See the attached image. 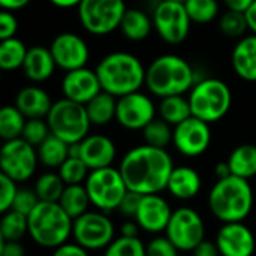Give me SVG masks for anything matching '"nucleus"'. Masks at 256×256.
<instances>
[{
    "label": "nucleus",
    "mask_w": 256,
    "mask_h": 256,
    "mask_svg": "<svg viewBox=\"0 0 256 256\" xmlns=\"http://www.w3.org/2000/svg\"><path fill=\"white\" fill-rule=\"evenodd\" d=\"M118 170L129 190L152 195L168 188L174 164L166 148L142 144L130 148L123 156Z\"/></svg>",
    "instance_id": "nucleus-1"
},
{
    "label": "nucleus",
    "mask_w": 256,
    "mask_h": 256,
    "mask_svg": "<svg viewBox=\"0 0 256 256\" xmlns=\"http://www.w3.org/2000/svg\"><path fill=\"white\" fill-rule=\"evenodd\" d=\"M146 70L136 56L124 51L106 54L96 66L102 90L116 98L140 92L146 84Z\"/></svg>",
    "instance_id": "nucleus-2"
},
{
    "label": "nucleus",
    "mask_w": 256,
    "mask_h": 256,
    "mask_svg": "<svg viewBox=\"0 0 256 256\" xmlns=\"http://www.w3.org/2000/svg\"><path fill=\"white\" fill-rule=\"evenodd\" d=\"M207 202L212 214L220 222H243L252 212L254 190L249 180L230 176L213 184Z\"/></svg>",
    "instance_id": "nucleus-3"
},
{
    "label": "nucleus",
    "mask_w": 256,
    "mask_h": 256,
    "mask_svg": "<svg viewBox=\"0 0 256 256\" xmlns=\"http://www.w3.org/2000/svg\"><path fill=\"white\" fill-rule=\"evenodd\" d=\"M194 68L180 56L164 54L154 58L146 70V86L158 98L177 96L195 86Z\"/></svg>",
    "instance_id": "nucleus-4"
},
{
    "label": "nucleus",
    "mask_w": 256,
    "mask_h": 256,
    "mask_svg": "<svg viewBox=\"0 0 256 256\" xmlns=\"http://www.w3.org/2000/svg\"><path fill=\"white\" fill-rule=\"evenodd\" d=\"M28 220V237L40 248L57 249L68 243L72 237L74 219L62 208L58 202H45L33 208L27 216Z\"/></svg>",
    "instance_id": "nucleus-5"
},
{
    "label": "nucleus",
    "mask_w": 256,
    "mask_h": 256,
    "mask_svg": "<svg viewBox=\"0 0 256 256\" xmlns=\"http://www.w3.org/2000/svg\"><path fill=\"white\" fill-rule=\"evenodd\" d=\"M188 99L192 116L212 124L228 114L232 104V93L222 80L206 78L195 82Z\"/></svg>",
    "instance_id": "nucleus-6"
},
{
    "label": "nucleus",
    "mask_w": 256,
    "mask_h": 256,
    "mask_svg": "<svg viewBox=\"0 0 256 256\" xmlns=\"http://www.w3.org/2000/svg\"><path fill=\"white\" fill-rule=\"evenodd\" d=\"M46 122L51 134L68 144L81 142L88 135L92 126L86 105L66 98L52 104Z\"/></svg>",
    "instance_id": "nucleus-7"
},
{
    "label": "nucleus",
    "mask_w": 256,
    "mask_h": 256,
    "mask_svg": "<svg viewBox=\"0 0 256 256\" xmlns=\"http://www.w3.org/2000/svg\"><path fill=\"white\" fill-rule=\"evenodd\" d=\"M84 186L92 206L104 213L118 210L129 190L120 170L112 166L90 171Z\"/></svg>",
    "instance_id": "nucleus-8"
},
{
    "label": "nucleus",
    "mask_w": 256,
    "mask_h": 256,
    "mask_svg": "<svg viewBox=\"0 0 256 256\" xmlns=\"http://www.w3.org/2000/svg\"><path fill=\"white\" fill-rule=\"evenodd\" d=\"M126 9L124 0H82L78 18L88 33L104 36L120 27Z\"/></svg>",
    "instance_id": "nucleus-9"
},
{
    "label": "nucleus",
    "mask_w": 256,
    "mask_h": 256,
    "mask_svg": "<svg viewBox=\"0 0 256 256\" xmlns=\"http://www.w3.org/2000/svg\"><path fill=\"white\" fill-rule=\"evenodd\" d=\"M114 234L116 228L112 220L100 210H88L82 216L74 219V242L88 252L106 249L114 240Z\"/></svg>",
    "instance_id": "nucleus-10"
},
{
    "label": "nucleus",
    "mask_w": 256,
    "mask_h": 256,
    "mask_svg": "<svg viewBox=\"0 0 256 256\" xmlns=\"http://www.w3.org/2000/svg\"><path fill=\"white\" fill-rule=\"evenodd\" d=\"M165 236L180 252H194L206 240V225L196 210L178 207L172 212Z\"/></svg>",
    "instance_id": "nucleus-11"
},
{
    "label": "nucleus",
    "mask_w": 256,
    "mask_h": 256,
    "mask_svg": "<svg viewBox=\"0 0 256 256\" xmlns=\"http://www.w3.org/2000/svg\"><path fill=\"white\" fill-rule=\"evenodd\" d=\"M190 24L192 20L183 2L160 0L153 10V26L166 44H182L190 32Z\"/></svg>",
    "instance_id": "nucleus-12"
},
{
    "label": "nucleus",
    "mask_w": 256,
    "mask_h": 256,
    "mask_svg": "<svg viewBox=\"0 0 256 256\" xmlns=\"http://www.w3.org/2000/svg\"><path fill=\"white\" fill-rule=\"evenodd\" d=\"M38 150L22 138L4 141L0 150L2 174L10 177L16 183L27 182L38 168Z\"/></svg>",
    "instance_id": "nucleus-13"
},
{
    "label": "nucleus",
    "mask_w": 256,
    "mask_h": 256,
    "mask_svg": "<svg viewBox=\"0 0 256 256\" xmlns=\"http://www.w3.org/2000/svg\"><path fill=\"white\" fill-rule=\"evenodd\" d=\"M212 142L210 124L196 118L189 117L183 123L174 126L172 146L176 150L186 158H198L207 152Z\"/></svg>",
    "instance_id": "nucleus-14"
},
{
    "label": "nucleus",
    "mask_w": 256,
    "mask_h": 256,
    "mask_svg": "<svg viewBox=\"0 0 256 256\" xmlns=\"http://www.w3.org/2000/svg\"><path fill=\"white\" fill-rule=\"evenodd\" d=\"M154 116L156 106L153 100L141 92H134L117 99L116 120L124 129L142 130L150 122L156 118Z\"/></svg>",
    "instance_id": "nucleus-15"
},
{
    "label": "nucleus",
    "mask_w": 256,
    "mask_h": 256,
    "mask_svg": "<svg viewBox=\"0 0 256 256\" xmlns=\"http://www.w3.org/2000/svg\"><path fill=\"white\" fill-rule=\"evenodd\" d=\"M50 51L56 64L66 72L86 68L90 57L87 42L76 33L70 32L57 34L50 45Z\"/></svg>",
    "instance_id": "nucleus-16"
},
{
    "label": "nucleus",
    "mask_w": 256,
    "mask_h": 256,
    "mask_svg": "<svg viewBox=\"0 0 256 256\" xmlns=\"http://www.w3.org/2000/svg\"><path fill=\"white\" fill-rule=\"evenodd\" d=\"M220 256H254L256 240L254 232L243 222L224 224L216 236Z\"/></svg>",
    "instance_id": "nucleus-17"
},
{
    "label": "nucleus",
    "mask_w": 256,
    "mask_h": 256,
    "mask_svg": "<svg viewBox=\"0 0 256 256\" xmlns=\"http://www.w3.org/2000/svg\"><path fill=\"white\" fill-rule=\"evenodd\" d=\"M172 212L174 210H171L170 202L159 194L142 195L140 208L135 214V220L142 231L148 234H159L165 232Z\"/></svg>",
    "instance_id": "nucleus-18"
},
{
    "label": "nucleus",
    "mask_w": 256,
    "mask_h": 256,
    "mask_svg": "<svg viewBox=\"0 0 256 256\" xmlns=\"http://www.w3.org/2000/svg\"><path fill=\"white\" fill-rule=\"evenodd\" d=\"M62 92L66 99L86 105L102 92V86L96 70L80 68L66 72L62 81Z\"/></svg>",
    "instance_id": "nucleus-19"
},
{
    "label": "nucleus",
    "mask_w": 256,
    "mask_h": 256,
    "mask_svg": "<svg viewBox=\"0 0 256 256\" xmlns=\"http://www.w3.org/2000/svg\"><path fill=\"white\" fill-rule=\"evenodd\" d=\"M116 154V144L106 135H87L80 142V158L90 168V171L112 166Z\"/></svg>",
    "instance_id": "nucleus-20"
},
{
    "label": "nucleus",
    "mask_w": 256,
    "mask_h": 256,
    "mask_svg": "<svg viewBox=\"0 0 256 256\" xmlns=\"http://www.w3.org/2000/svg\"><path fill=\"white\" fill-rule=\"evenodd\" d=\"M231 63L234 72L244 81H256V34L243 36L236 44Z\"/></svg>",
    "instance_id": "nucleus-21"
},
{
    "label": "nucleus",
    "mask_w": 256,
    "mask_h": 256,
    "mask_svg": "<svg viewBox=\"0 0 256 256\" xmlns=\"http://www.w3.org/2000/svg\"><path fill=\"white\" fill-rule=\"evenodd\" d=\"M15 106L26 116V118H45L52 106V102L44 88L28 86L18 92Z\"/></svg>",
    "instance_id": "nucleus-22"
},
{
    "label": "nucleus",
    "mask_w": 256,
    "mask_h": 256,
    "mask_svg": "<svg viewBox=\"0 0 256 256\" xmlns=\"http://www.w3.org/2000/svg\"><path fill=\"white\" fill-rule=\"evenodd\" d=\"M201 176L190 166H174L166 190L177 200L189 201L201 192Z\"/></svg>",
    "instance_id": "nucleus-23"
},
{
    "label": "nucleus",
    "mask_w": 256,
    "mask_h": 256,
    "mask_svg": "<svg viewBox=\"0 0 256 256\" xmlns=\"http://www.w3.org/2000/svg\"><path fill=\"white\" fill-rule=\"evenodd\" d=\"M56 62L54 57L50 51V48H45L42 45H34L28 48L22 70L26 76L33 81V82H42L51 78L56 69Z\"/></svg>",
    "instance_id": "nucleus-24"
},
{
    "label": "nucleus",
    "mask_w": 256,
    "mask_h": 256,
    "mask_svg": "<svg viewBox=\"0 0 256 256\" xmlns=\"http://www.w3.org/2000/svg\"><path fill=\"white\" fill-rule=\"evenodd\" d=\"M152 27L153 20L144 10L136 8L126 9L123 20L120 22V30L124 34V38L134 42L144 40L150 34Z\"/></svg>",
    "instance_id": "nucleus-25"
},
{
    "label": "nucleus",
    "mask_w": 256,
    "mask_h": 256,
    "mask_svg": "<svg viewBox=\"0 0 256 256\" xmlns=\"http://www.w3.org/2000/svg\"><path fill=\"white\" fill-rule=\"evenodd\" d=\"M86 110L92 124L105 126L112 120H116L117 99L116 96L102 90L98 96H94L90 102L86 104Z\"/></svg>",
    "instance_id": "nucleus-26"
},
{
    "label": "nucleus",
    "mask_w": 256,
    "mask_h": 256,
    "mask_svg": "<svg viewBox=\"0 0 256 256\" xmlns=\"http://www.w3.org/2000/svg\"><path fill=\"white\" fill-rule=\"evenodd\" d=\"M228 164L232 176L244 180L254 178L256 176V146L242 144L236 147L228 158Z\"/></svg>",
    "instance_id": "nucleus-27"
},
{
    "label": "nucleus",
    "mask_w": 256,
    "mask_h": 256,
    "mask_svg": "<svg viewBox=\"0 0 256 256\" xmlns=\"http://www.w3.org/2000/svg\"><path fill=\"white\" fill-rule=\"evenodd\" d=\"M36 150L39 162L46 168H60L69 158V144L52 134Z\"/></svg>",
    "instance_id": "nucleus-28"
},
{
    "label": "nucleus",
    "mask_w": 256,
    "mask_h": 256,
    "mask_svg": "<svg viewBox=\"0 0 256 256\" xmlns=\"http://www.w3.org/2000/svg\"><path fill=\"white\" fill-rule=\"evenodd\" d=\"M159 116L171 126L183 123L184 120L192 117L189 99H186L183 94L162 98L159 104Z\"/></svg>",
    "instance_id": "nucleus-29"
},
{
    "label": "nucleus",
    "mask_w": 256,
    "mask_h": 256,
    "mask_svg": "<svg viewBox=\"0 0 256 256\" xmlns=\"http://www.w3.org/2000/svg\"><path fill=\"white\" fill-rule=\"evenodd\" d=\"M58 204L72 219H76V218L82 216L84 213H87L88 207L92 206L84 184L66 186Z\"/></svg>",
    "instance_id": "nucleus-30"
},
{
    "label": "nucleus",
    "mask_w": 256,
    "mask_h": 256,
    "mask_svg": "<svg viewBox=\"0 0 256 256\" xmlns=\"http://www.w3.org/2000/svg\"><path fill=\"white\" fill-rule=\"evenodd\" d=\"M28 48L18 38L0 40V68L3 70H15L22 68Z\"/></svg>",
    "instance_id": "nucleus-31"
},
{
    "label": "nucleus",
    "mask_w": 256,
    "mask_h": 256,
    "mask_svg": "<svg viewBox=\"0 0 256 256\" xmlns=\"http://www.w3.org/2000/svg\"><path fill=\"white\" fill-rule=\"evenodd\" d=\"M26 116L16 108L6 105L0 110V136L3 141H10L21 138L24 126H26Z\"/></svg>",
    "instance_id": "nucleus-32"
},
{
    "label": "nucleus",
    "mask_w": 256,
    "mask_h": 256,
    "mask_svg": "<svg viewBox=\"0 0 256 256\" xmlns=\"http://www.w3.org/2000/svg\"><path fill=\"white\" fill-rule=\"evenodd\" d=\"M66 184L58 176V172H44L36 178L34 192L39 201L45 202H58Z\"/></svg>",
    "instance_id": "nucleus-33"
},
{
    "label": "nucleus",
    "mask_w": 256,
    "mask_h": 256,
    "mask_svg": "<svg viewBox=\"0 0 256 256\" xmlns=\"http://www.w3.org/2000/svg\"><path fill=\"white\" fill-rule=\"evenodd\" d=\"M26 234H28L27 216L15 210H9L3 213V218L0 222L2 242H20Z\"/></svg>",
    "instance_id": "nucleus-34"
},
{
    "label": "nucleus",
    "mask_w": 256,
    "mask_h": 256,
    "mask_svg": "<svg viewBox=\"0 0 256 256\" xmlns=\"http://www.w3.org/2000/svg\"><path fill=\"white\" fill-rule=\"evenodd\" d=\"M172 135L174 129L162 118H154L142 129L144 142L158 148H166L170 144H172Z\"/></svg>",
    "instance_id": "nucleus-35"
},
{
    "label": "nucleus",
    "mask_w": 256,
    "mask_h": 256,
    "mask_svg": "<svg viewBox=\"0 0 256 256\" xmlns=\"http://www.w3.org/2000/svg\"><path fill=\"white\" fill-rule=\"evenodd\" d=\"M184 8L195 24L212 22L219 14L218 0H184Z\"/></svg>",
    "instance_id": "nucleus-36"
},
{
    "label": "nucleus",
    "mask_w": 256,
    "mask_h": 256,
    "mask_svg": "<svg viewBox=\"0 0 256 256\" xmlns=\"http://www.w3.org/2000/svg\"><path fill=\"white\" fill-rule=\"evenodd\" d=\"M90 174V168L84 164L81 158L69 156L62 166L58 168V176L66 186L70 184H84Z\"/></svg>",
    "instance_id": "nucleus-37"
},
{
    "label": "nucleus",
    "mask_w": 256,
    "mask_h": 256,
    "mask_svg": "<svg viewBox=\"0 0 256 256\" xmlns=\"http://www.w3.org/2000/svg\"><path fill=\"white\" fill-rule=\"evenodd\" d=\"M104 256H147L146 246L138 237H123L114 238L111 244L105 249Z\"/></svg>",
    "instance_id": "nucleus-38"
},
{
    "label": "nucleus",
    "mask_w": 256,
    "mask_h": 256,
    "mask_svg": "<svg viewBox=\"0 0 256 256\" xmlns=\"http://www.w3.org/2000/svg\"><path fill=\"white\" fill-rule=\"evenodd\" d=\"M219 28L225 36L230 38H242L249 30V24L244 12L226 10L219 20Z\"/></svg>",
    "instance_id": "nucleus-39"
},
{
    "label": "nucleus",
    "mask_w": 256,
    "mask_h": 256,
    "mask_svg": "<svg viewBox=\"0 0 256 256\" xmlns=\"http://www.w3.org/2000/svg\"><path fill=\"white\" fill-rule=\"evenodd\" d=\"M50 135H51V130H50L46 120H44V118H27L21 138L38 148Z\"/></svg>",
    "instance_id": "nucleus-40"
},
{
    "label": "nucleus",
    "mask_w": 256,
    "mask_h": 256,
    "mask_svg": "<svg viewBox=\"0 0 256 256\" xmlns=\"http://www.w3.org/2000/svg\"><path fill=\"white\" fill-rule=\"evenodd\" d=\"M16 194H18L16 182L4 174H0V212L2 213L12 210Z\"/></svg>",
    "instance_id": "nucleus-41"
},
{
    "label": "nucleus",
    "mask_w": 256,
    "mask_h": 256,
    "mask_svg": "<svg viewBox=\"0 0 256 256\" xmlns=\"http://www.w3.org/2000/svg\"><path fill=\"white\" fill-rule=\"evenodd\" d=\"M38 204H39V198H38L34 189L33 190H30V189H18V194L15 196L12 210L18 212V213H22L24 216H28Z\"/></svg>",
    "instance_id": "nucleus-42"
},
{
    "label": "nucleus",
    "mask_w": 256,
    "mask_h": 256,
    "mask_svg": "<svg viewBox=\"0 0 256 256\" xmlns=\"http://www.w3.org/2000/svg\"><path fill=\"white\" fill-rule=\"evenodd\" d=\"M178 249L165 237H156L146 246L147 256H178Z\"/></svg>",
    "instance_id": "nucleus-43"
},
{
    "label": "nucleus",
    "mask_w": 256,
    "mask_h": 256,
    "mask_svg": "<svg viewBox=\"0 0 256 256\" xmlns=\"http://www.w3.org/2000/svg\"><path fill=\"white\" fill-rule=\"evenodd\" d=\"M18 30V21L15 15L10 10H2L0 12V40L15 38V33Z\"/></svg>",
    "instance_id": "nucleus-44"
},
{
    "label": "nucleus",
    "mask_w": 256,
    "mask_h": 256,
    "mask_svg": "<svg viewBox=\"0 0 256 256\" xmlns=\"http://www.w3.org/2000/svg\"><path fill=\"white\" fill-rule=\"evenodd\" d=\"M141 200H142V195L141 194H136V192H132V190H128V194L124 195L120 207H118V212L126 216V218H130V219H135V214L140 208V204H141Z\"/></svg>",
    "instance_id": "nucleus-45"
},
{
    "label": "nucleus",
    "mask_w": 256,
    "mask_h": 256,
    "mask_svg": "<svg viewBox=\"0 0 256 256\" xmlns=\"http://www.w3.org/2000/svg\"><path fill=\"white\" fill-rule=\"evenodd\" d=\"M52 256H90L88 255V250L81 248L80 244H76L75 242L74 243H64L62 244L60 248L54 249Z\"/></svg>",
    "instance_id": "nucleus-46"
},
{
    "label": "nucleus",
    "mask_w": 256,
    "mask_h": 256,
    "mask_svg": "<svg viewBox=\"0 0 256 256\" xmlns=\"http://www.w3.org/2000/svg\"><path fill=\"white\" fill-rule=\"evenodd\" d=\"M0 256H26V249L20 242H2Z\"/></svg>",
    "instance_id": "nucleus-47"
},
{
    "label": "nucleus",
    "mask_w": 256,
    "mask_h": 256,
    "mask_svg": "<svg viewBox=\"0 0 256 256\" xmlns=\"http://www.w3.org/2000/svg\"><path fill=\"white\" fill-rule=\"evenodd\" d=\"M194 256H220V254H219V249L216 246V242L204 240L195 248Z\"/></svg>",
    "instance_id": "nucleus-48"
},
{
    "label": "nucleus",
    "mask_w": 256,
    "mask_h": 256,
    "mask_svg": "<svg viewBox=\"0 0 256 256\" xmlns=\"http://www.w3.org/2000/svg\"><path fill=\"white\" fill-rule=\"evenodd\" d=\"M140 231H141V228L135 219L128 220L120 226V236H123V237H138Z\"/></svg>",
    "instance_id": "nucleus-49"
},
{
    "label": "nucleus",
    "mask_w": 256,
    "mask_h": 256,
    "mask_svg": "<svg viewBox=\"0 0 256 256\" xmlns=\"http://www.w3.org/2000/svg\"><path fill=\"white\" fill-rule=\"evenodd\" d=\"M254 2L255 0H224V3L230 10H237V12H246Z\"/></svg>",
    "instance_id": "nucleus-50"
},
{
    "label": "nucleus",
    "mask_w": 256,
    "mask_h": 256,
    "mask_svg": "<svg viewBox=\"0 0 256 256\" xmlns=\"http://www.w3.org/2000/svg\"><path fill=\"white\" fill-rule=\"evenodd\" d=\"M30 3V0H0V4L4 10H18V9H22L26 8L27 4Z\"/></svg>",
    "instance_id": "nucleus-51"
},
{
    "label": "nucleus",
    "mask_w": 256,
    "mask_h": 256,
    "mask_svg": "<svg viewBox=\"0 0 256 256\" xmlns=\"http://www.w3.org/2000/svg\"><path fill=\"white\" fill-rule=\"evenodd\" d=\"M214 176L218 177V180H222V178H226V177L232 176L228 160H226V162H219V164H216V166H214Z\"/></svg>",
    "instance_id": "nucleus-52"
},
{
    "label": "nucleus",
    "mask_w": 256,
    "mask_h": 256,
    "mask_svg": "<svg viewBox=\"0 0 256 256\" xmlns=\"http://www.w3.org/2000/svg\"><path fill=\"white\" fill-rule=\"evenodd\" d=\"M244 14H246V20H248V24H249V30L254 34H256V0L250 4V8Z\"/></svg>",
    "instance_id": "nucleus-53"
},
{
    "label": "nucleus",
    "mask_w": 256,
    "mask_h": 256,
    "mask_svg": "<svg viewBox=\"0 0 256 256\" xmlns=\"http://www.w3.org/2000/svg\"><path fill=\"white\" fill-rule=\"evenodd\" d=\"M54 6H57V8H62V9H68V8H74V6H76L78 8V4L82 2V0H50Z\"/></svg>",
    "instance_id": "nucleus-54"
},
{
    "label": "nucleus",
    "mask_w": 256,
    "mask_h": 256,
    "mask_svg": "<svg viewBox=\"0 0 256 256\" xmlns=\"http://www.w3.org/2000/svg\"><path fill=\"white\" fill-rule=\"evenodd\" d=\"M176 2H184V0H176Z\"/></svg>",
    "instance_id": "nucleus-55"
}]
</instances>
